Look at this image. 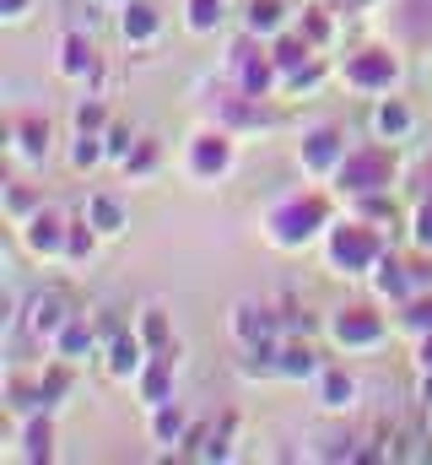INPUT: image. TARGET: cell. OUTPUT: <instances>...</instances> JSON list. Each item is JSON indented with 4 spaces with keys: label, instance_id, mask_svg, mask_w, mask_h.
<instances>
[{
    "label": "cell",
    "instance_id": "ac0fdd59",
    "mask_svg": "<svg viewBox=\"0 0 432 465\" xmlns=\"http://www.w3.org/2000/svg\"><path fill=\"white\" fill-rule=\"evenodd\" d=\"M357 401H362V379L351 368L329 362L319 379H314V406H319L324 417H346V411H357Z\"/></svg>",
    "mask_w": 432,
    "mask_h": 465
},
{
    "label": "cell",
    "instance_id": "d6a6232c",
    "mask_svg": "<svg viewBox=\"0 0 432 465\" xmlns=\"http://www.w3.org/2000/svg\"><path fill=\"white\" fill-rule=\"evenodd\" d=\"M38 206H44V190H33V184H22V179H5V184H0V212H5L11 228L27 223Z\"/></svg>",
    "mask_w": 432,
    "mask_h": 465
},
{
    "label": "cell",
    "instance_id": "6da1fadb",
    "mask_svg": "<svg viewBox=\"0 0 432 465\" xmlns=\"http://www.w3.org/2000/svg\"><path fill=\"white\" fill-rule=\"evenodd\" d=\"M335 223V201L324 190H287L281 201H270L260 212V238L281 254H298L309 243H319Z\"/></svg>",
    "mask_w": 432,
    "mask_h": 465
},
{
    "label": "cell",
    "instance_id": "d4e9b609",
    "mask_svg": "<svg viewBox=\"0 0 432 465\" xmlns=\"http://www.w3.org/2000/svg\"><path fill=\"white\" fill-rule=\"evenodd\" d=\"M389 22L400 44H432V0H395Z\"/></svg>",
    "mask_w": 432,
    "mask_h": 465
},
{
    "label": "cell",
    "instance_id": "8d00e7d4",
    "mask_svg": "<svg viewBox=\"0 0 432 465\" xmlns=\"http://www.w3.org/2000/svg\"><path fill=\"white\" fill-rule=\"evenodd\" d=\"M270 54H276V65H281V76H287V71L309 65V60L319 54V49H314V44H309V38H303L298 27H287V33H276V38H270Z\"/></svg>",
    "mask_w": 432,
    "mask_h": 465
},
{
    "label": "cell",
    "instance_id": "f6af8a7d",
    "mask_svg": "<svg viewBox=\"0 0 432 465\" xmlns=\"http://www.w3.org/2000/svg\"><path fill=\"white\" fill-rule=\"evenodd\" d=\"M27 11H33V0H0V22H27Z\"/></svg>",
    "mask_w": 432,
    "mask_h": 465
},
{
    "label": "cell",
    "instance_id": "ba28073f",
    "mask_svg": "<svg viewBox=\"0 0 432 465\" xmlns=\"http://www.w3.org/2000/svg\"><path fill=\"white\" fill-rule=\"evenodd\" d=\"M179 168H184L190 184H221V179L238 168V135L206 119V124L184 141V163H179Z\"/></svg>",
    "mask_w": 432,
    "mask_h": 465
},
{
    "label": "cell",
    "instance_id": "681fc988",
    "mask_svg": "<svg viewBox=\"0 0 432 465\" xmlns=\"http://www.w3.org/2000/svg\"><path fill=\"white\" fill-rule=\"evenodd\" d=\"M93 5H113V11H119V5H124V0H93Z\"/></svg>",
    "mask_w": 432,
    "mask_h": 465
},
{
    "label": "cell",
    "instance_id": "83f0119b",
    "mask_svg": "<svg viewBox=\"0 0 432 465\" xmlns=\"http://www.w3.org/2000/svg\"><path fill=\"white\" fill-rule=\"evenodd\" d=\"M335 11H340L335 0H303V11L292 16V27H298L314 49H329V44H335Z\"/></svg>",
    "mask_w": 432,
    "mask_h": 465
},
{
    "label": "cell",
    "instance_id": "7c38bea8",
    "mask_svg": "<svg viewBox=\"0 0 432 465\" xmlns=\"http://www.w3.org/2000/svg\"><path fill=\"white\" fill-rule=\"evenodd\" d=\"M0 135H5V157H11L16 168H38V163L49 157V146H54V124H49V119L38 114V109L5 114Z\"/></svg>",
    "mask_w": 432,
    "mask_h": 465
},
{
    "label": "cell",
    "instance_id": "f1b7e54d",
    "mask_svg": "<svg viewBox=\"0 0 432 465\" xmlns=\"http://www.w3.org/2000/svg\"><path fill=\"white\" fill-rule=\"evenodd\" d=\"M157 168H162V141L141 130V135H135V146H130V152H124V163H119V179H124V184H146Z\"/></svg>",
    "mask_w": 432,
    "mask_h": 465
},
{
    "label": "cell",
    "instance_id": "8fae6325",
    "mask_svg": "<svg viewBox=\"0 0 432 465\" xmlns=\"http://www.w3.org/2000/svg\"><path fill=\"white\" fill-rule=\"evenodd\" d=\"M16 243L27 249V260L38 265H65V243H71V217L60 206H38L27 223H16Z\"/></svg>",
    "mask_w": 432,
    "mask_h": 465
},
{
    "label": "cell",
    "instance_id": "9c48e42d",
    "mask_svg": "<svg viewBox=\"0 0 432 465\" xmlns=\"http://www.w3.org/2000/svg\"><path fill=\"white\" fill-rule=\"evenodd\" d=\"M324 336L335 351H378L389 341V320L378 314V303H340L324 314Z\"/></svg>",
    "mask_w": 432,
    "mask_h": 465
},
{
    "label": "cell",
    "instance_id": "f546056e",
    "mask_svg": "<svg viewBox=\"0 0 432 465\" xmlns=\"http://www.w3.org/2000/svg\"><path fill=\"white\" fill-rule=\"evenodd\" d=\"M152 422V444H162V450H184V439H190V417H184V406L179 401H168V406H157V411H146Z\"/></svg>",
    "mask_w": 432,
    "mask_h": 465
},
{
    "label": "cell",
    "instance_id": "603a6c76",
    "mask_svg": "<svg viewBox=\"0 0 432 465\" xmlns=\"http://www.w3.org/2000/svg\"><path fill=\"white\" fill-rule=\"evenodd\" d=\"M173 368H179L173 357H157V351H152V362L135 373V384H130V390H135V401H141L146 411H157V406H168V401H173Z\"/></svg>",
    "mask_w": 432,
    "mask_h": 465
},
{
    "label": "cell",
    "instance_id": "5bb4252c",
    "mask_svg": "<svg viewBox=\"0 0 432 465\" xmlns=\"http://www.w3.org/2000/svg\"><path fill=\"white\" fill-rule=\"evenodd\" d=\"M5 460H22V465H44L54 460V411H27L11 422V450Z\"/></svg>",
    "mask_w": 432,
    "mask_h": 465
},
{
    "label": "cell",
    "instance_id": "cb8c5ba5",
    "mask_svg": "<svg viewBox=\"0 0 432 465\" xmlns=\"http://www.w3.org/2000/svg\"><path fill=\"white\" fill-rule=\"evenodd\" d=\"M238 27L270 44L276 33H287V27H292V11H287V0H243V11H238Z\"/></svg>",
    "mask_w": 432,
    "mask_h": 465
},
{
    "label": "cell",
    "instance_id": "60d3db41",
    "mask_svg": "<svg viewBox=\"0 0 432 465\" xmlns=\"http://www.w3.org/2000/svg\"><path fill=\"white\" fill-rule=\"evenodd\" d=\"M232 428H238L232 411H227L216 428H201V450H195V460H227V455H232Z\"/></svg>",
    "mask_w": 432,
    "mask_h": 465
},
{
    "label": "cell",
    "instance_id": "44dd1931",
    "mask_svg": "<svg viewBox=\"0 0 432 465\" xmlns=\"http://www.w3.org/2000/svg\"><path fill=\"white\" fill-rule=\"evenodd\" d=\"M49 357H65V362H93V357H103V336L93 331V320L87 314H76L60 336H54V347H49Z\"/></svg>",
    "mask_w": 432,
    "mask_h": 465
},
{
    "label": "cell",
    "instance_id": "7bdbcfd3",
    "mask_svg": "<svg viewBox=\"0 0 432 465\" xmlns=\"http://www.w3.org/2000/svg\"><path fill=\"white\" fill-rule=\"evenodd\" d=\"M406 232H411V249L432 254V195H422V201H417V212H411Z\"/></svg>",
    "mask_w": 432,
    "mask_h": 465
},
{
    "label": "cell",
    "instance_id": "484cf974",
    "mask_svg": "<svg viewBox=\"0 0 432 465\" xmlns=\"http://www.w3.org/2000/svg\"><path fill=\"white\" fill-rule=\"evenodd\" d=\"M71 390H76V362L49 357V362L38 368V406H44V411H60Z\"/></svg>",
    "mask_w": 432,
    "mask_h": 465
},
{
    "label": "cell",
    "instance_id": "1f68e13d",
    "mask_svg": "<svg viewBox=\"0 0 432 465\" xmlns=\"http://www.w3.org/2000/svg\"><path fill=\"white\" fill-rule=\"evenodd\" d=\"M71 173H98L108 168V146H103V130H76L71 135V152H65Z\"/></svg>",
    "mask_w": 432,
    "mask_h": 465
},
{
    "label": "cell",
    "instance_id": "d590c367",
    "mask_svg": "<svg viewBox=\"0 0 432 465\" xmlns=\"http://www.w3.org/2000/svg\"><path fill=\"white\" fill-rule=\"evenodd\" d=\"M135 336L146 341L152 351H173V325H168V309H157V303H146L141 314H135Z\"/></svg>",
    "mask_w": 432,
    "mask_h": 465
},
{
    "label": "cell",
    "instance_id": "e0dca14e",
    "mask_svg": "<svg viewBox=\"0 0 432 465\" xmlns=\"http://www.w3.org/2000/svg\"><path fill=\"white\" fill-rule=\"evenodd\" d=\"M113 33H119L124 49H152V44L162 38V11H157L152 0H124V5L113 11Z\"/></svg>",
    "mask_w": 432,
    "mask_h": 465
},
{
    "label": "cell",
    "instance_id": "4316f807",
    "mask_svg": "<svg viewBox=\"0 0 432 465\" xmlns=\"http://www.w3.org/2000/svg\"><path fill=\"white\" fill-rule=\"evenodd\" d=\"M82 217L103 232V238H119V232L130 228V212H124V201H119L113 190H93V195L82 201Z\"/></svg>",
    "mask_w": 432,
    "mask_h": 465
},
{
    "label": "cell",
    "instance_id": "e575fe53",
    "mask_svg": "<svg viewBox=\"0 0 432 465\" xmlns=\"http://www.w3.org/2000/svg\"><path fill=\"white\" fill-rule=\"evenodd\" d=\"M346 212L351 217H362V223H373V228H400V212H395V190H378V195H357V201H346Z\"/></svg>",
    "mask_w": 432,
    "mask_h": 465
},
{
    "label": "cell",
    "instance_id": "d6986e66",
    "mask_svg": "<svg viewBox=\"0 0 432 465\" xmlns=\"http://www.w3.org/2000/svg\"><path fill=\"white\" fill-rule=\"evenodd\" d=\"M368 282H373V298H378V303H395V309H400L406 298H417V292H422V287H417L411 260H400V254H384V260L373 265V276H368Z\"/></svg>",
    "mask_w": 432,
    "mask_h": 465
},
{
    "label": "cell",
    "instance_id": "c3c4849f",
    "mask_svg": "<svg viewBox=\"0 0 432 465\" xmlns=\"http://www.w3.org/2000/svg\"><path fill=\"white\" fill-rule=\"evenodd\" d=\"M417 179H422V195H432V157L422 163V173H417Z\"/></svg>",
    "mask_w": 432,
    "mask_h": 465
},
{
    "label": "cell",
    "instance_id": "7dc6e473",
    "mask_svg": "<svg viewBox=\"0 0 432 465\" xmlns=\"http://www.w3.org/2000/svg\"><path fill=\"white\" fill-rule=\"evenodd\" d=\"M417 401L432 406V373H417Z\"/></svg>",
    "mask_w": 432,
    "mask_h": 465
},
{
    "label": "cell",
    "instance_id": "3957f363",
    "mask_svg": "<svg viewBox=\"0 0 432 465\" xmlns=\"http://www.w3.org/2000/svg\"><path fill=\"white\" fill-rule=\"evenodd\" d=\"M201 109H206L211 124L232 130V135H254V130H276V124H281V109H276L270 98L243 93L232 76H221V82H206V87H201Z\"/></svg>",
    "mask_w": 432,
    "mask_h": 465
},
{
    "label": "cell",
    "instance_id": "ee69618b",
    "mask_svg": "<svg viewBox=\"0 0 432 465\" xmlns=\"http://www.w3.org/2000/svg\"><path fill=\"white\" fill-rule=\"evenodd\" d=\"M135 135H141V130H130L124 119H113V124H108V130H103V146H108V168H119V163H124V152L135 146Z\"/></svg>",
    "mask_w": 432,
    "mask_h": 465
},
{
    "label": "cell",
    "instance_id": "f35d334b",
    "mask_svg": "<svg viewBox=\"0 0 432 465\" xmlns=\"http://www.w3.org/2000/svg\"><path fill=\"white\" fill-rule=\"evenodd\" d=\"M227 16V0H184V33L195 38H211Z\"/></svg>",
    "mask_w": 432,
    "mask_h": 465
},
{
    "label": "cell",
    "instance_id": "ffe728a7",
    "mask_svg": "<svg viewBox=\"0 0 432 465\" xmlns=\"http://www.w3.org/2000/svg\"><path fill=\"white\" fill-rule=\"evenodd\" d=\"M368 124H373V135H378V141L400 146V141H411V130H417V114H411V104H406V98L384 93V98H373V109H368Z\"/></svg>",
    "mask_w": 432,
    "mask_h": 465
},
{
    "label": "cell",
    "instance_id": "7a4b0ae2",
    "mask_svg": "<svg viewBox=\"0 0 432 465\" xmlns=\"http://www.w3.org/2000/svg\"><path fill=\"white\" fill-rule=\"evenodd\" d=\"M319 249H324V271H329V276L357 282V276H373V265L389 254V232L346 212V217L329 223V232L319 238Z\"/></svg>",
    "mask_w": 432,
    "mask_h": 465
},
{
    "label": "cell",
    "instance_id": "8992f818",
    "mask_svg": "<svg viewBox=\"0 0 432 465\" xmlns=\"http://www.w3.org/2000/svg\"><path fill=\"white\" fill-rule=\"evenodd\" d=\"M82 309H76V298L60 287V282H49V287H38V292H27V303L16 309V320H11V331L16 336H27L33 347H54V336L76 320Z\"/></svg>",
    "mask_w": 432,
    "mask_h": 465
},
{
    "label": "cell",
    "instance_id": "4fadbf2b",
    "mask_svg": "<svg viewBox=\"0 0 432 465\" xmlns=\"http://www.w3.org/2000/svg\"><path fill=\"white\" fill-rule=\"evenodd\" d=\"M227 336L243 351V347H260V341H281L287 325H281V309H270V303H232L227 309Z\"/></svg>",
    "mask_w": 432,
    "mask_h": 465
},
{
    "label": "cell",
    "instance_id": "f907efd6",
    "mask_svg": "<svg viewBox=\"0 0 432 465\" xmlns=\"http://www.w3.org/2000/svg\"><path fill=\"white\" fill-rule=\"evenodd\" d=\"M427 439H432V406H427Z\"/></svg>",
    "mask_w": 432,
    "mask_h": 465
},
{
    "label": "cell",
    "instance_id": "7402d4cb",
    "mask_svg": "<svg viewBox=\"0 0 432 465\" xmlns=\"http://www.w3.org/2000/svg\"><path fill=\"white\" fill-rule=\"evenodd\" d=\"M324 368H329V362L319 357V347H314L309 336H281V379H287V384H314Z\"/></svg>",
    "mask_w": 432,
    "mask_h": 465
},
{
    "label": "cell",
    "instance_id": "836d02e7",
    "mask_svg": "<svg viewBox=\"0 0 432 465\" xmlns=\"http://www.w3.org/2000/svg\"><path fill=\"white\" fill-rule=\"evenodd\" d=\"M329 76H335V65H329L324 54H314L309 65H298V71L281 76V98H309V93H319Z\"/></svg>",
    "mask_w": 432,
    "mask_h": 465
},
{
    "label": "cell",
    "instance_id": "9a60e30c",
    "mask_svg": "<svg viewBox=\"0 0 432 465\" xmlns=\"http://www.w3.org/2000/svg\"><path fill=\"white\" fill-rule=\"evenodd\" d=\"M98 49H93V38H87V27H65L60 33V44H54V76L60 82H71V87H87L93 76H98Z\"/></svg>",
    "mask_w": 432,
    "mask_h": 465
},
{
    "label": "cell",
    "instance_id": "277c9868",
    "mask_svg": "<svg viewBox=\"0 0 432 465\" xmlns=\"http://www.w3.org/2000/svg\"><path fill=\"white\" fill-rule=\"evenodd\" d=\"M335 82L346 93H357V98H384V93H395L406 82V60H400L395 44H357V49L340 54Z\"/></svg>",
    "mask_w": 432,
    "mask_h": 465
},
{
    "label": "cell",
    "instance_id": "b9f144b4",
    "mask_svg": "<svg viewBox=\"0 0 432 465\" xmlns=\"http://www.w3.org/2000/svg\"><path fill=\"white\" fill-rule=\"evenodd\" d=\"M113 114H108L103 93H82L76 104H71V130H108Z\"/></svg>",
    "mask_w": 432,
    "mask_h": 465
},
{
    "label": "cell",
    "instance_id": "bcb514c9",
    "mask_svg": "<svg viewBox=\"0 0 432 465\" xmlns=\"http://www.w3.org/2000/svg\"><path fill=\"white\" fill-rule=\"evenodd\" d=\"M417 373H432V336H417Z\"/></svg>",
    "mask_w": 432,
    "mask_h": 465
},
{
    "label": "cell",
    "instance_id": "ab89813d",
    "mask_svg": "<svg viewBox=\"0 0 432 465\" xmlns=\"http://www.w3.org/2000/svg\"><path fill=\"white\" fill-rule=\"evenodd\" d=\"M98 238H103V232L93 228L87 217H76V223H71V243H65V265H76V271H82V265H93Z\"/></svg>",
    "mask_w": 432,
    "mask_h": 465
},
{
    "label": "cell",
    "instance_id": "5b68a950",
    "mask_svg": "<svg viewBox=\"0 0 432 465\" xmlns=\"http://www.w3.org/2000/svg\"><path fill=\"white\" fill-rule=\"evenodd\" d=\"M395 179H400V157H395V146L389 141H357L351 152H346V163L335 168V195L340 201H357V195H378V190H395Z\"/></svg>",
    "mask_w": 432,
    "mask_h": 465
},
{
    "label": "cell",
    "instance_id": "74e56055",
    "mask_svg": "<svg viewBox=\"0 0 432 465\" xmlns=\"http://www.w3.org/2000/svg\"><path fill=\"white\" fill-rule=\"evenodd\" d=\"M395 331H406L411 341H417V336H432V287L417 292V298H406V303L395 309Z\"/></svg>",
    "mask_w": 432,
    "mask_h": 465
},
{
    "label": "cell",
    "instance_id": "52a82bcc",
    "mask_svg": "<svg viewBox=\"0 0 432 465\" xmlns=\"http://www.w3.org/2000/svg\"><path fill=\"white\" fill-rule=\"evenodd\" d=\"M221 76H232L243 93H260V98H281V65H276L270 44H265V38H254V33H243V27H238V38L227 44Z\"/></svg>",
    "mask_w": 432,
    "mask_h": 465
},
{
    "label": "cell",
    "instance_id": "30bf717a",
    "mask_svg": "<svg viewBox=\"0 0 432 465\" xmlns=\"http://www.w3.org/2000/svg\"><path fill=\"white\" fill-rule=\"evenodd\" d=\"M346 152H351V141H346V130L335 124V119H314L309 130H303V141H298V173L303 179H335V168L346 163Z\"/></svg>",
    "mask_w": 432,
    "mask_h": 465
},
{
    "label": "cell",
    "instance_id": "4dcf8cb0",
    "mask_svg": "<svg viewBox=\"0 0 432 465\" xmlns=\"http://www.w3.org/2000/svg\"><path fill=\"white\" fill-rule=\"evenodd\" d=\"M238 373H243L249 384H270V379H281V341L243 347V357H238Z\"/></svg>",
    "mask_w": 432,
    "mask_h": 465
},
{
    "label": "cell",
    "instance_id": "2e32d148",
    "mask_svg": "<svg viewBox=\"0 0 432 465\" xmlns=\"http://www.w3.org/2000/svg\"><path fill=\"white\" fill-rule=\"evenodd\" d=\"M152 362V347L135 336V325L130 331H108L103 336V373L113 384H135V373Z\"/></svg>",
    "mask_w": 432,
    "mask_h": 465
}]
</instances>
